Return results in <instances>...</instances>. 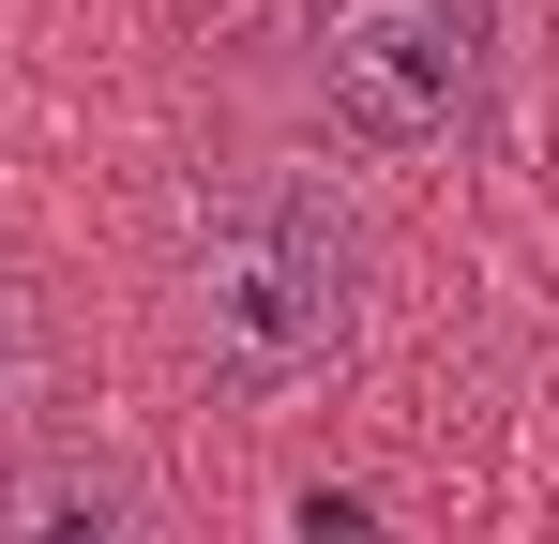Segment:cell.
Masks as SVG:
<instances>
[{
  "mask_svg": "<svg viewBox=\"0 0 559 544\" xmlns=\"http://www.w3.org/2000/svg\"><path fill=\"white\" fill-rule=\"evenodd\" d=\"M167 333L227 409H287L364 348V212L318 167H227L182 197Z\"/></svg>",
  "mask_w": 559,
  "mask_h": 544,
  "instance_id": "1",
  "label": "cell"
},
{
  "mask_svg": "<svg viewBox=\"0 0 559 544\" xmlns=\"http://www.w3.org/2000/svg\"><path fill=\"white\" fill-rule=\"evenodd\" d=\"M302 91L364 167H439L499 106V0H302Z\"/></svg>",
  "mask_w": 559,
  "mask_h": 544,
  "instance_id": "2",
  "label": "cell"
},
{
  "mask_svg": "<svg viewBox=\"0 0 559 544\" xmlns=\"http://www.w3.org/2000/svg\"><path fill=\"white\" fill-rule=\"evenodd\" d=\"M0 544H167V499L152 469L106 439H46L0 469Z\"/></svg>",
  "mask_w": 559,
  "mask_h": 544,
  "instance_id": "3",
  "label": "cell"
},
{
  "mask_svg": "<svg viewBox=\"0 0 559 544\" xmlns=\"http://www.w3.org/2000/svg\"><path fill=\"white\" fill-rule=\"evenodd\" d=\"M46 393V287L0 258V409H31Z\"/></svg>",
  "mask_w": 559,
  "mask_h": 544,
  "instance_id": "4",
  "label": "cell"
}]
</instances>
